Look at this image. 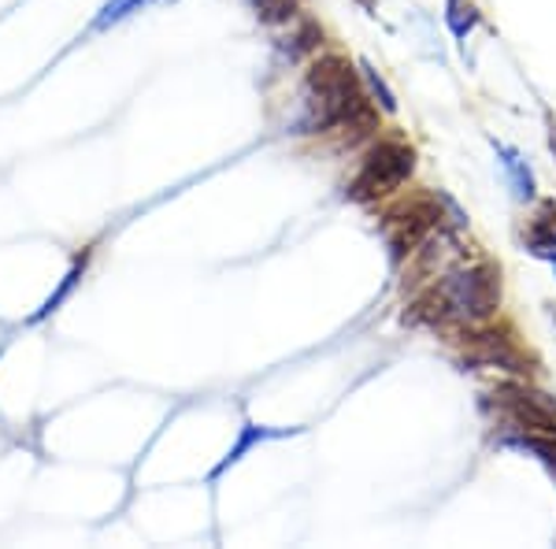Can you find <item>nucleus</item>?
Returning <instances> with one entry per match:
<instances>
[{
  "label": "nucleus",
  "mask_w": 556,
  "mask_h": 549,
  "mask_svg": "<svg viewBox=\"0 0 556 549\" xmlns=\"http://www.w3.org/2000/svg\"><path fill=\"white\" fill-rule=\"evenodd\" d=\"M83 272H86V257H83V260H75V267H71V272L64 275V283H60V290L52 294L49 301H45L38 312H34V323H38V320H45V316H52V312H56L60 304L67 301V297H71V290H75V283H78V278H83Z\"/></svg>",
  "instance_id": "9b49d317"
},
{
  "label": "nucleus",
  "mask_w": 556,
  "mask_h": 549,
  "mask_svg": "<svg viewBox=\"0 0 556 549\" xmlns=\"http://www.w3.org/2000/svg\"><path fill=\"white\" fill-rule=\"evenodd\" d=\"M152 4V0H108V4L101 8V15H97V30H104V26H112V23H119V20H127L130 12H138V8H146Z\"/></svg>",
  "instance_id": "f8f14e48"
},
{
  "label": "nucleus",
  "mask_w": 556,
  "mask_h": 549,
  "mask_svg": "<svg viewBox=\"0 0 556 549\" xmlns=\"http://www.w3.org/2000/svg\"><path fill=\"white\" fill-rule=\"evenodd\" d=\"M501 304V272L493 264L453 267L438 278L427 297V312L434 323H482Z\"/></svg>",
  "instance_id": "f03ea898"
},
{
  "label": "nucleus",
  "mask_w": 556,
  "mask_h": 549,
  "mask_svg": "<svg viewBox=\"0 0 556 549\" xmlns=\"http://www.w3.org/2000/svg\"><path fill=\"white\" fill-rule=\"evenodd\" d=\"M282 435H298V427H290V431H271V427H256V423H245V427H241V438H238V446L230 449V453L223 457V461L212 467V475H208V479L215 483V479H219L223 472H227V467H235V464H238L241 457H245V453H249V449H253V446H260V442H271V438H282Z\"/></svg>",
  "instance_id": "0eeeda50"
},
{
  "label": "nucleus",
  "mask_w": 556,
  "mask_h": 549,
  "mask_svg": "<svg viewBox=\"0 0 556 549\" xmlns=\"http://www.w3.org/2000/svg\"><path fill=\"white\" fill-rule=\"evenodd\" d=\"M493 149H497L501 167H505L508 183H513V194L519 197V201H531L534 197V171L523 160V152H516L513 146H505V141H493Z\"/></svg>",
  "instance_id": "423d86ee"
},
{
  "label": "nucleus",
  "mask_w": 556,
  "mask_h": 549,
  "mask_svg": "<svg viewBox=\"0 0 556 549\" xmlns=\"http://www.w3.org/2000/svg\"><path fill=\"white\" fill-rule=\"evenodd\" d=\"M479 23H482V15H479V8H475L471 0H445V26L453 30L456 41L468 38Z\"/></svg>",
  "instance_id": "9d476101"
},
{
  "label": "nucleus",
  "mask_w": 556,
  "mask_h": 549,
  "mask_svg": "<svg viewBox=\"0 0 556 549\" xmlns=\"http://www.w3.org/2000/svg\"><path fill=\"white\" fill-rule=\"evenodd\" d=\"M260 23H290L293 15H298V8H293V0H253Z\"/></svg>",
  "instance_id": "ddd939ff"
},
{
  "label": "nucleus",
  "mask_w": 556,
  "mask_h": 549,
  "mask_svg": "<svg viewBox=\"0 0 556 549\" xmlns=\"http://www.w3.org/2000/svg\"><path fill=\"white\" fill-rule=\"evenodd\" d=\"M367 112L364 93L356 86V75L345 60L327 57L308 71V86H304V115L298 120V134H323L334 130L342 123L361 120Z\"/></svg>",
  "instance_id": "f257e3e1"
},
{
  "label": "nucleus",
  "mask_w": 556,
  "mask_h": 549,
  "mask_svg": "<svg viewBox=\"0 0 556 549\" xmlns=\"http://www.w3.org/2000/svg\"><path fill=\"white\" fill-rule=\"evenodd\" d=\"M361 71H364L367 86H371V93H375V97H379V104L386 108V112H393V108H397V101H393L390 86H386V83H382V78H379V71H375L371 64H361Z\"/></svg>",
  "instance_id": "4468645a"
},
{
  "label": "nucleus",
  "mask_w": 556,
  "mask_h": 549,
  "mask_svg": "<svg viewBox=\"0 0 556 549\" xmlns=\"http://www.w3.org/2000/svg\"><path fill=\"white\" fill-rule=\"evenodd\" d=\"M549 149H553V157H556V120L549 123Z\"/></svg>",
  "instance_id": "2eb2a0df"
},
{
  "label": "nucleus",
  "mask_w": 556,
  "mask_h": 549,
  "mask_svg": "<svg viewBox=\"0 0 556 549\" xmlns=\"http://www.w3.org/2000/svg\"><path fill=\"white\" fill-rule=\"evenodd\" d=\"M490 404L513 423L516 431L556 438V401L549 394L534 390V386H523V383H508L490 394Z\"/></svg>",
  "instance_id": "20e7f679"
},
{
  "label": "nucleus",
  "mask_w": 556,
  "mask_h": 549,
  "mask_svg": "<svg viewBox=\"0 0 556 549\" xmlns=\"http://www.w3.org/2000/svg\"><path fill=\"white\" fill-rule=\"evenodd\" d=\"M527 246L538 257H556V201H542L527 230Z\"/></svg>",
  "instance_id": "6e6552de"
},
{
  "label": "nucleus",
  "mask_w": 556,
  "mask_h": 549,
  "mask_svg": "<svg viewBox=\"0 0 556 549\" xmlns=\"http://www.w3.org/2000/svg\"><path fill=\"white\" fill-rule=\"evenodd\" d=\"M471 360H475V364H486V367H493V364L508 367V372H516V375H531L523 353H519V349L505 335H479V338H475V346H471Z\"/></svg>",
  "instance_id": "39448f33"
},
{
  "label": "nucleus",
  "mask_w": 556,
  "mask_h": 549,
  "mask_svg": "<svg viewBox=\"0 0 556 549\" xmlns=\"http://www.w3.org/2000/svg\"><path fill=\"white\" fill-rule=\"evenodd\" d=\"M505 446H516L523 453H534L549 472L556 475V438H545V435H527V431H516V435H505L501 438Z\"/></svg>",
  "instance_id": "1a4fd4ad"
},
{
  "label": "nucleus",
  "mask_w": 556,
  "mask_h": 549,
  "mask_svg": "<svg viewBox=\"0 0 556 549\" xmlns=\"http://www.w3.org/2000/svg\"><path fill=\"white\" fill-rule=\"evenodd\" d=\"M412 167H416V152L405 141H379L367 160L356 171L353 186H349V197L353 201H379V197L401 190L408 183Z\"/></svg>",
  "instance_id": "7ed1b4c3"
}]
</instances>
